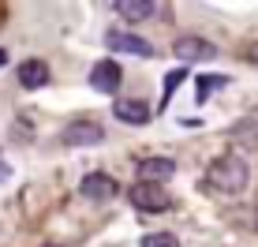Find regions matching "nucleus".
<instances>
[{
	"label": "nucleus",
	"mask_w": 258,
	"mask_h": 247,
	"mask_svg": "<svg viewBox=\"0 0 258 247\" xmlns=\"http://www.w3.org/2000/svg\"><path fill=\"white\" fill-rule=\"evenodd\" d=\"M232 139H236L239 146H247V150H258V116L239 120L236 128H232Z\"/></svg>",
	"instance_id": "obj_12"
},
{
	"label": "nucleus",
	"mask_w": 258,
	"mask_h": 247,
	"mask_svg": "<svg viewBox=\"0 0 258 247\" xmlns=\"http://www.w3.org/2000/svg\"><path fill=\"white\" fill-rule=\"evenodd\" d=\"M225 83H228L225 75H217V79H210V75H206V79L199 83V101H206V94H210V90H217V86H225Z\"/></svg>",
	"instance_id": "obj_15"
},
{
	"label": "nucleus",
	"mask_w": 258,
	"mask_h": 247,
	"mask_svg": "<svg viewBox=\"0 0 258 247\" xmlns=\"http://www.w3.org/2000/svg\"><path fill=\"white\" fill-rule=\"evenodd\" d=\"M79 195L90 199V202H109V199L120 195V183L112 180V176H105V172H86L83 183H79Z\"/></svg>",
	"instance_id": "obj_5"
},
{
	"label": "nucleus",
	"mask_w": 258,
	"mask_h": 247,
	"mask_svg": "<svg viewBox=\"0 0 258 247\" xmlns=\"http://www.w3.org/2000/svg\"><path fill=\"white\" fill-rule=\"evenodd\" d=\"M206 183L213 191H221V195L232 199V195H239V191L251 183V165H247L243 154H225V157H217V161L210 165Z\"/></svg>",
	"instance_id": "obj_1"
},
{
	"label": "nucleus",
	"mask_w": 258,
	"mask_h": 247,
	"mask_svg": "<svg viewBox=\"0 0 258 247\" xmlns=\"http://www.w3.org/2000/svg\"><path fill=\"white\" fill-rule=\"evenodd\" d=\"M49 83V64L45 60H23L19 64V86L23 90H41Z\"/></svg>",
	"instance_id": "obj_10"
},
{
	"label": "nucleus",
	"mask_w": 258,
	"mask_h": 247,
	"mask_svg": "<svg viewBox=\"0 0 258 247\" xmlns=\"http://www.w3.org/2000/svg\"><path fill=\"white\" fill-rule=\"evenodd\" d=\"M41 247H64V243H41Z\"/></svg>",
	"instance_id": "obj_18"
},
{
	"label": "nucleus",
	"mask_w": 258,
	"mask_h": 247,
	"mask_svg": "<svg viewBox=\"0 0 258 247\" xmlns=\"http://www.w3.org/2000/svg\"><path fill=\"white\" fill-rule=\"evenodd\" d=\"M247 56H251V60H254V64H258V45H251V52H247Z\"/></svg>",
	"instance_id": "obj_16"
},
{
	"label": "nucleus",
	"mask_w": 258,
	"mask_h": 247,
	"mask_svg": "<svg viewBox=\"0 0 258 247\" xmlns=\"http://www.w3.org/2000/svg\"><path fill=\"white\" fill-rule=\"evenodd\" d=\"M112 116L120 124H131V128H142V124H150V105L146 101H116L112 105Z\"/></svg>",
	"instance_id": "obj_9"
},
{
	"label": "nucleus",
	"mask_w": 258,
	"mask_h": 247,
	"mask_svg": "<svg viewBox=\"0 0 258 247\" xmlns=\"http://www.w3.org/2000/svg\"><path fill=\"white\" fill-rule=\"evenodd\" d=\"M105 45H109L112 52H127V56H142V60H150L154 56V45L150 41H142L139 34H123V30H105Z\"/></svg>",
	"instance_id": "obj_6"
},
{
	"label": "nucleus",
	"mask_w": 258,
	"mask_h": 247,
	"mask_svg": "<svg viewBox=\"0 0 258 247\" xmlns=\"http://www.w3.org/2000/svg\"><path fill=\"white\" fill-rule=\"evenodd\" d=\"M142 247H180V240L172 232H150V236H142Z\"/></svg>",
	"instance_id": "obj_13"
},
{
	"label": "nucleus",
	"mask_w": 258,
	"mask_h": 247,
	"mask_svg": "<svg viewBox=\"0 0 258 247\" xmlns=\"http://www.w3.org/2000/svg\"><path fill=\"white\" fill-rule=\"evenodd\" d=\"M0 64H8V49H0Z\"/></svg>",
	"instance_id": "obj_17"
},
{
	"label": "nucleus",
	"mask_w": 258,
	"mask_h": 247,
	"mask_svg": "<svg viewBox=\"0 0 258 247\" xmlns=\"http://www.w3.org/2000/svg\"><path fill=\"white\" fill-rule=\"evenodd\" d=\"M172 176H176L172 157H146V161L139 165V183H157V188H165Z\"/></svg>",
	"instance_id": "obj_8"
},
{
	"label": "nucleus",
	"mask_w": 258,
	"mask_h": 247,
	"mask_svg": "<svg viewBox=\"0 0 258 247\" xmlns=\"http://www.w3.org/2000/svg\"><path fill=\"white\" fill-rule=\"evenodd\" d=\"M127 202L135 210H142V214H165V210L172 206V195H168L165 188H157V183H131Z\"/></svg>",
	"instance_id": "obj_2"
},
{
	"label": "nucleus",
	"mask_w": 258,
	"mask_h": 247,
	"mask_svg": "<svg viewBox=\"0 0 258 247\" xmlns=\"http://www.w3.org/2000/svg\"><path fill=\"white\" fill-rule=\"evenodd\" d=\"M120 64L116 60H97V64L90 68V86H94V94H116L120 90Z\"/></svg>",
	"instance_id": "obj_7"
},
{
	"label": "nucleus",
	"mask_w": 258,
	"mask_h": 247,
	"mask_svg": "<svg viewBox=\"0 0 258 247\" xmlns=\"http://www.w3.org/2000/svg\"><path fill=\"white\" fill-rule=\"evenodd\" d=\"M183 79H187V68H176V72H168V79H165V98H161V105H165L168 98H172V90H176V86L183 83Z\"/></svg>",
	"instance_id": "obj_14"
},
{
	"label": "nucleus",
	"mask_w": 258,
	"mask_h": 247,
	"mask_svg": "<svg viewBox=\"0 0 258 247\" xmlns=\"http://www.w3.org/2000/svg\"><path fill=\"white\" fill-rule=\"evenodd\" d=\"M64 146H101L105 143V128L97 120H71L60 131Z\"/></svg>",
	"instance_id": "obj_4"
},
{
	"label": "nucleus",
	"mask_w": 258,
	"mask_h": 247,
	"mask_svg": "<svg viewBox=\"0 0 258 247\" xmlns=\"http://www.w3.org/2000/svg\"><path fill=\"white\" fill-rule=\"evenodd\" d=\"M172 52H176V60L187 68V64H206V60H213L217 56V45L206 41V38H199V34H183V38H176Z\"/></svg>",
	"instance_id": "obj_3"
},
{
	"label": "nucleus",
	"mask_w": 258,
	"mask_h": 247,
	"mask_svg": "<svg viewBox=\"0 0 258 247\" xmlns=\"http://www.w3.org/2000/svg\"><path fill=\"white\" fill-rule=\"evenodd\" d=\"M116 12L123 19L139 23V19H154V15L161 12V4H154V0H116Z\"/></svg>",
	"instance_id": "obj_11"
}]
</instances>
